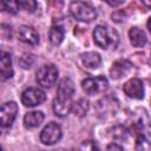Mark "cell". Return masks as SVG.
Returning <instances> with one entry per match:
<instances>
[{
	"mask_svg": "<svg viewBox=\"0 0 151 151\" xmlns=\"http://www.w3.org/2000/svg\"><path fill=\"white\" fill-rule=\"evenodd\" d=\"M73 94H74V84L72 79L64 78L59 86L57 97L53 100V112L58 117H65L70 113L73 106Z\"/></svg>",
	"mask_w": 151,
	"mask_h": 151,
	"instance_id": "obj_1",
	"label": "cell"
},
{
	"mask_svg": "<svg viewBox=\"0 0 151 151\" xmlns=\"http://www.w3.org/2000/svg\"><path fill=\"white\" fill-rule=\"evenodd\" d=\"M93 41L103 50L116 48L119 41V35L114 28L107 25H98L93 31Z\"/></svg>",
	"mask_w": 151,
	"mask_h": 151,
	"instance_id": "obj_2",
	"label": "cell"
},
{
	"mask_svg": "<svg viewBox=\"0 0 151 151\" xmlns=\"http://www.w3.org/2000/svg\"><path fill=\"white\" fill-rule=\"evenodd\" d=\"M70 12L74 19L83 22H92L98 15L97 9L88 2L84 1H72L70 4Z\"/></svg>",
	"mask_w": 151,
	"mask_h": 151,
	"instance_id": "obj_3",
	"label": "cell"
},
{
	"mask_svg": "<svg viewBox=\"0 0 151 151\" xmlns=\"http://www.w3.org/2000/svg\"><path fill=\"white\" fill-rule=\"evenodd\" d=\"M58 76H59V71L57 66L53 64H46L37 71L35 80L40 86L45 88H50L57 83Z\"/></svg>",
	"mask_w": 151,
	"mask_h": 151,
	"instance_id": "obj_4",
	"label": "cell"
},
{
	"mask_svg": "<svg viewBox=\"0 0 151 151\" xmlns=\"http://www.w3.org/2000/svg\"><path fill=\"white\" fill-rule=\"evenodd\" d=\"M81 86H83V90L85 91V93H87L90 96H93V94L104 92L107 88L109 83H107V79L104 76H98V77H94V78L90 77V78L84 79L81 81Z\"/></svg>",
	"mask_w": 151,
	"mask_h": 151,
	"instance_id": "obj_5",
	"label": "cell"
},
{
	"mask_svg": "<svg viewBox=\"0 0 151 151\" xmlns=\"http://www.w3.org/2000/svg\"><path fill=\"white\" fill-rule=\"evenodd\" d=\"M46 100V94L42 90L37 87H29L26 88L21 93V103L26 107H34L40 104H42Z\"/></svg>",
	"mask_w": 151,
	"mask_h": 151,
	"instance_id": "obj_6",
	"label": "cell"
},
{
	"mask_svg": "<svg viewBox=\"0 0 151 151\" xmlns=\"http://www.w3.org/2000/svg\"><path fill=\"white\" fill-rule=\"evenodd\" d=\"M40 142L45 145H53L61 138V129L57 123L47 124L40 132Z\"/></svg>",
	"mask_w": 151,
	"mask_h": 151,
	"instance_id": "obj_7",
	"label": "cell"
},
{
	"mask_svg": "<svg viewBox=\"0 0 151 151\" xmlns=\"http://www.w3.org/2000/svg\"><path fill=\"white\" fill-rule=\"evenodd\" d=\"M18 113V105L14 101H6L1 106L0 111V120L2 127H8L13 124Z\"/></svg>",
	"mask_w": 151,
	"mask_h": 151,
	"instance_id": "obj_8",
	"label": "cell"
},
{
	"mask_svg": "<svg viewBox=\"0 0 151 151\" xmlns=\"http://www.w3.org/2000/svg\"><path fill=\"white\" fill-rule=\"evenodd\" d=\"M124 93L132 99H143L144 98V85L143 81L138 78H132L127 80L123 86Z\"/></svg>",
	"mask_w": 151,
	"mask_h": 151,
	"instance_id": "obj_9",
	"label": "cell"
},
{
	"mask_svg": "<svg viewBox=\"0 0 151 151\" xmlns=\"http://www.w3.org/2000/svg\"><path fill=\"white\" fill-rule=\"evenodd\" d=\"M19 39L27 45L35 46L39 44V33L32 26L24 25L19 28Z\"/></svg>",
	"mask_w": 151,
	"mask_h": 151,
	"instance_id": "obj_10",
	"label": "cell"
},
{
	"mask_svg": "<svg viewBox=\"0 0 151 151\" xmlns=\"http://www.w3.org/2000/svg\"><path fill=\"white\" fill-rule=\"evenodd\" d=\"M132 68V64L126 60V59H120L113 63L111 70H110V76L112 79H119L122 77H125Z\"/></svg>",
	"mask_w": 151,
	"mask_h": 151,
	"instance_id": "obj_11",
	"label": "cell"
},
{
	"mask_svg": "<svg viewBox=\"0 0 151 151\" xmlns=\"http://www.w3.org/2000/svg\"><path fill=\"white\" fill-rule=\"evenodd\" d=\"M0 65H1V80H7L13 76V67H12V58L11 54L7 52H1L0 54Z\"/></svg>",
	"mask_w": 151,
	"mask_h": 151,
	"instance_id": "obj_12",
	"label": "cell"
},
{
	"mask_svg": "<svg viewBox=\"0 0 151 151\" xmlns=\"http://www.w3.org/2000/svg\"><path fill=\"white\" fill-rule=\"evenodd\" d=\"M81 61L86 68L97 70L101 65V57L97 52H85L81 54Z\"/></svg>",
	"mask_w": 151,
	"mask_h": 151,
	"instance_id": "obj_13",
	"label": "cell"
},
{
	"mask_svg": "<svg viewBox=\"0 0 151 151\" xmlns=\"http://www.w3.org/2000/svg\"><path fill=\"white\" fill-rule=\"evenodd\" d=\"M44 118H45V116L41 111L28 112L24 117V125H25L26 129H34L44 122Z\"/></svg>",
	"mask_w": 151,
	"mask_h": 151,
	"instance_id": "obj_14",
	"label": "cell"
},
{
	"mask_svg": "<svg viewBox=\"0 0 151 151\" xmlns=\"http://www.w3.org/2000/svg\"><path fill=\"white\" fill-rule=\"evenodd\" d=\"M129 38L134 47H143L146 44V34L138 27H131L129 31Z\"/></svg>",
	"mask_w": 151,
	"mask_h": 151,
	"instance_id": "obj_15",
	"label": "cell"
},
{
	"mask_svg": "<svg viewBox=\"0 0 151 151\" xmlns=\"http://www.w3.org/2000/svg\"><path fill=\"white\" fill-rule=\"evenodd\" d=\"M64 35H65V31L61 26H52L51 29H50V33H48V37H50V41L53 44V45H59L61 44V41L64 40Z\"/></svg>",
	"mask_w": 151,
	"mask_h": 151,
	"instance_id": "obj_16",
	"label": "cell"
},
{
	"mask_svg": "<svg viewBox=\"0 0 151 151\" xmlns=\"http://www.w3.org/2000/svg\"><path fill=\"white\" fill-rule=\"evenodd\" d=\"M88 107H90L88 100H86L85 98H80L79 100H77L76 103H73L72 111H73V113L77 117H84L87 113Z\"/></svg>",
	"mask_w": 151,
	"mask_h": 151,
	"instance_id": "obj_17",
	"label": "cell"
},
{
	"mask_svg": "<svg viewBox=\"0 0 151 151\" xmlns=\"http://www.w3.org/2000/svg\"><path fill=\"white\" fill-rule=\"evenodd\" d=\"M0 6L2 11L8 12L9 14H15L20 8L18 1H1Z\"/></svg>",
	"mask_w": 151,
	"mask_h": 151,
	"instance_id": "obj_18",
	"label": "cell"
},
{
	"mask_svg": "<svg viewBox=\"0 0 151 151\" xmlns=\"http://www.w3.org/2000/svg\"><path fill=\"white\" fill-rule=\"evenodd\" d=\"M35 61V57L31 53H24L19 59V64L22 68H29Z\"/></svg>",
	"mask_w": 151,
	"mask_h": 151,
	"instance_id": "obj_19",
	"label": "cell"
},
{
	"mask_svg": "<svg viewBox=\"0 0 151 151\" xmlns=\"http://www.w3.org/2000/svg\"><path fill=\"white\" fill-rule=\"evenodd\" d=\"M18 4H19L20 8L25 9L26 12H29V13L34 12L37 9V6H38V4L33 0H20V1H18Z\"/></svg>",
	"mask_w": 151,
	"mask_h": 151,
	"instance_id": "obj_20",
	"label": "cell"
},
{
	"mask_svg": "<svg viewBox=\"0 0 151 151\" xmlns=\"http://www.w3.org/2000/svg\"><path fill=\"white\" fill-rule=\"evenodd\" d=\"M77 151H99V150L92 140H85L79 145Z\"/></svg>",
	"mask_w": 151,
	"mask_h": 151,
	"instance_id": "obj_21",
	"label": "cell"
},
{
	"mask_svg": "<svg viewBox=\"0 0 151 151\" xmlns=\"http://www.w3.org/2000/svg\"><path fill=\"white\" fill-rule=\"evenodd\" d=\"M1 37L4 39H11L12 38V28H11V26H8L6 24L1 25Z\"/></svg>",
	"mask_w": 151,
	"mask_h": 151,
	"instance_id": "obj_22",
	"label": "cell"
},
{
	"mask_svg": "<svg viewBox=\"0 0 151 151\" xmlns=\"http://www.w3.org/2000/svg\"><path fill=\"white\" fill-rule=\"evenodd\" d=\"M106 151H123V149L118 145V144H110L109 146H107V149H106Z\"/></svg>",
	"mask_w": 151,
	"mask_h": 151,
	"instance_id": "obj_23",
	"label": "cell"
},
{
	"mask_svg": "<svg viewBox=\"0 0 151 151\" xmlns=\"http://www.w3.org/2000/svg\"><path fill=\"white\" fill-rule=\"evenodd\" d=\"M106 2H107L109 5H111V6H118V5L124 4V0H119V1H110V0H107Z\"/></svg>",
	"mask_w": 151,
	"mask_h": 151,
	"instance_id": "obj_24",
	"label": "cell"
},
{
	"mask_svg": "<svg viewBox=\"0 0 151 151\" xmlns=\"http://www.w3.org/2000/svg\"><path fill=\"white\" fill-rule=\"evenodd\" d=\"M146 25H147V28H149V32L151 33V17L149 18V20H147V24H146Z\"/></svg>",
	"mask_w": 151,
	"mask_h": 151,
	"instance_id": "obj_25",
	"label": "cell"
},
{
	"mask_svg": "<svg viewBox=\"0 0 151 151\" xmlns=\"http://www.w3.org/2000/svg\"><path fill=\"white\" fill-rule=\"evenodd\" d=\"M143 4H144L145 6H147V7L151 8V2H149V1H143Z\"/></svg>",
	"mask_w": 151,
	"mask_h": 151,
	"instance_id": "obj_26",
	"label": "cell"
}]
</instances>
